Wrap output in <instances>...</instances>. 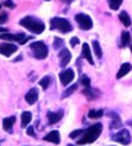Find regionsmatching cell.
Masks as SVG:
<instances>
[{
	"label": "cell",
	"instance_id": "1",
	"mask_svg": "<svg viewBox=\"0 0 132 146\" xmlns=\"http://www.w3.org/2000/svg\"><path fill=\"white\" fill-rule=\"evenodd\" d=\"M101 131H102V125L99 122L91 126V127H88L83 132L82 137L76 141V144L77 145H85V144L94 143L99 138V135L101 134Z\"/></svg>",
	"mask_w": 132,
	"mask_h": 146
},
{
	"label": "cell",
	"instance_id": "2",
	"mask_svg": "<svg viewBox=\"0 0 132 146\" xmlns=\"http://www.w3.org/2000/svg\"><path fill=\"white\" fill-rule=\"evenodd\" d=\"M19 24L35 35H41L44 31V29H45V25H44V23L41 19L31 17V16L24 17L19 21Z\"/></svg>",
	"mask_w": 132,
	"mask_h": 146
},
{
	"label": "cell",
	"instance_id": "3",
	"mask_svg": "<svg viewBox=\"0 0 132 146\" xmlns=\"http://www.w3.org/2000/svg\"><path fill=\"white\" fill-rule=\"evenodd\" d=\"M50 30H58L62 33H68L73 30V26L69 23V20L60 17H55L50 20Z\"/></svg>",
	"mask_w": 132,
	"mask_h": 146
},
{
	"label": "cell",
	"instance_id": "4",
	"mask_svg": "<svg viewBox=\"0 0 132 146\" xmlns=\"http://www.w3.org/2000/svg\"><path fill=\"white\" fill-rule=\"evenodd\" d=\"M30 49L32 50L33 57H36L37 60H44V58H47V56L49 54L48 46L44 44L43 42H33V43H31Z\"/></svg>",
	"mask_w": 132,
	"mask_h": 146
},
{
	"label": "cell",
	"instance_id": "5",
	"mask_svg": "<svg viewBox=\"0 0 132 146\" xmlns=\"http://www.w3.org/2000/svg\"><path fill=\"white\" fill-rule=\"evenodd\" d=\"M112 140L119 143L121 145H129L131 143V134L129 129H120L112 135Z\"/></svg>",
	"mask_w": 132,
	"mask_h": 146
},
{
	"label": "cell",
	"instance_id": "6",
	"mask_svg": "<svg viewBox=\"0 0 132 146\" xmlns=\"http://www.w3.org/2000/svg\"><path fill=\"white\" fill-rule=\"evenodd\" d=\"M75 20L79 24V26L82 29V30H91L93 27V21L91 19L89 16H87L85 13H79L75 16Z\"/></svg>",
	"mask_w": 132,
	"mask_h": 146
},
{
	"label": "cell",
	"instance_id": "7",
	"mask_svg": "<svg viewBox=\"0 0 132 146\" xmlns=\"http://www.w3.org/2000/svg\"><path fill=\"white\" fill-rule=\"evenodd\" d=\"M0 39H5V40H13V42H18L19 44H25V42L27 39H30L26 37V35L24 33H1L0 35Z\"/></svg>",
	"mask_w": 132,
	"mask_h": 146
},
{
	"label": "cell",
	"instance_id": "8",
	"mask_svg": "<svg viewBox=\"0 0 132 146\" xmlns=\"http://www.w3.org/2000/svg\"><path fill=\"white\" fill-rule=\"evenodd\" d=\"M75 77V72L73 69H65L60 72V81L63 86H68Z\"/></svg>",
	"mask_w": 132,
	"mask_h": 146
},
{
	"label": "cell",
	"instance_id": "9",
	"mask_svg": "<svg viewBox=\"0 0 132 146\" xmlns=\"http://www.w3.org/2000/svg\"><path fill=\"white\" fill-rule=\"evenodd\" d=\"M58 57H60V65H61V68H64V67H67L68 63L70 62L71 60V54H70V51L68 49H61L60 51V54H58Z\"/></svg>",
	"mask_w": 132,
	"mask_h": 146
},
{
	"label": "cell",
	"instance_id": "10",
	"mask_svg": "<svg viewBox=\"0 0 132 146\" xmlns=\"http://www.w3.org/2000/svg\"><path fill=\"white\" fill-rule=\"evenodd\" d=\"M18 50L17 45L11 44V43H4V44L0 45V54L4 55V56H11L12 54H14L16 51Z\"/></svg>",
	"mask_w": 132,
	"mask_h": 146
},
{
	"label": "cell",
	"instance_id": "11",
	"mask_svg": "<svg viewBox=\"0 0 132 146\" xmlns=\"http://www.w3.org/2000/svg\"><path fill=\"white\" fill-rule=\"evenodd\" d=\"M44 140L45 141H49V143H53V144H60L61 141V137H60V133L58 131H51L49 132L45 137H44Z\"/></svg>",
	"mask_w": 132,
	"mask_h": 146
},
{
	"label": "cell",
	"instance_id": "12",
	"mask_svg": "<svg viewBox=\"0 0 132 146\" xmlns=\"http://www.w3.org/2000/svg\"><path fill=\"white\" fill-rule=\"evenodd\" d=\"M25 100H26V102H27L29 105H33L35 102L38 100V90L36 89V88H31L30 90L26 93Z\"/></svg>",
	"mask_w": 132,
	"mask_h": 146
},
{
	"label": "cell",
	"instance_id": "13",
	"mask_svg": "<svg viewBox=\"0 0 132 146\" xmlns=\"http://www.w3.org/2000/svg\"><path fill=\"white\" fill-rule=\"evenodd\" d=\"M82 93L87 96L88 100H95L100 96V92L95 88H91V87H86V88L82 90Z\"/></svg>",
	"mask_w": 132,
	"mask_h": 146
},
{
	"label": "cell",
	"instance_id": "14",
	"mask_svg": "<svg viewBox=\"0 0 132 146\" xmlns=\"http://www.w3.org/2000/svg\"><path fill=\"white\" fill-rule=\"evenodd\" d=\"M63 116V111H58V112H48V120L50 125L57 123L62 119Z\"/></svg>",
	"mask_w": 132,
	"mask_h": 146
},
{
	"label": "cell",
	"instance_id": "15",
	"mask_svg": "<svg viewBox=\"0 0 132 146\" xmlns=\"http://www.w3.org/2000/svg\"><path fill=\"white\" fill-rule=\"evenodd\" d=\"M82 55L86 60L88 61L89 64H94V61H93V57H92V51H91V48L87 43H83L82 45Z\"/></svg>",
	"mask_w": 132,
	"mask_h": 146
},
{
	"label": "cell",
	"instance_id": "16",
	"mask_svg": "<svg viewBox=\"0 0 132 146\" xmlns=\"http://www.w3.org/2000/svg\"><path fill=\"white\" fill-rule=\"evenodd\" d=\"M131 69H132V65L130 63H123L119 71H118V74H117V78H121L125 75H127L129 72L131 71Z\"/></svg>",
	"mask_w": 132,
	"mask_h": 146
},
{
	"label": "cell",
	"instance_id": "17",
	"mask_svg": "<svg viewBox=\"0 0 132 146\" xmlns=\"http://www.w3.org/2000/svg\"><path fill=\"white\" fill-rule=\"evenodd\" d=\"M14 122H16V116H10V118H5L3 120V127L6 132H11Z\"/></svg>",
	"mask_w": 132,
	"mask_h": 146
},
{
	"label": "cell",
	"instance_id": "18",
	"mask_svg": "<svg viewBox=\"0 0 132 146\" xmlns=\"http://www.w3.org/2000/svg\"><path fill=\"white\" fill-rule=\"evenodd\" d=\"M131 43V35L127 31H123L121 32V37H120V46L121 48H126Z\"/></svg>",
	"mask_w": 132,
	"mask_h": 146
},
{
	"label": "cell",
	"instance_id": "19",
	"mask_svg": "<svg viewBox=\"0 0 132 146\" xmlns=\"http://www.w3.org/2000/svg\"><path fill=\"white\" fill-rule=\"evenodd\" d=\"M108 115L113 118V121H112V123H111V126H109V127H111V129L119 128V127L121 126V120H120V118H119V115H118V114H115L114 112H111Z\"/></svg>",
	"mask_w": 132,
	"mask_h": 146
},
{
	"label": "cell",
	"instance_id": "20",
	"mask_svg": "<svg viewBox=\"0 0 132 146\" xmlns=\"http://www.w3.org/2000/svg\"><path fill=\"white\" fill-rule=\"evenodd\" d=\"M119 19H120V21L123 23L124 26H126V27L131 26V18H130V16L127 14L126 11H121V12H120V14H119Z\"/></svg>",
	"mask_w": 132,
	"mask_h": 146
},
{
	"label": "cell",
	"instance_id": "21",
	"mask_svg": "<svg viewBox=\"0 0 132 146\" xmlns=\"http://www.w3.org/2000/svg\"><path fill=\"white\" fill-rule=\"evenodd\" d=\"M32 120V114L30 112H24L21 114V127H26Z\"/></svg>",
	"mask_w": 132,
	"mask_h": 146
},
{
	"label": "cell",
	"instance_id": "22",
	"mask_svg": "<svg viewBox=\"0 0 132 146\" xmlns=\"http://www.w3.org/2000/svg\"><path fill=\"white\" fill-rule=\"evenodd\" d=\"M102 115H104V111L102 109H91L88 112V118H91V119H99Z\"/></svg>",
	"mask_w": 132,
	"mask_h": 146
},
{
	"label": "cell",
	"instance_id": "23",
	"mask_svg": "<svg viewBox=\"0 0 132 146\" xmlns=\"http://www.w3.org/2000/svg\"><path fill=\"white\" fill-rule=\"evenodd\" d=\"M93 51H94V54L95 56H97L98 58H101L102 57V50L100 48V44H99V42L98 40H93Z\"/></svg>",
	"mask_w": 132,
	"mask_h": 146
},
{
	"label": "cell",
	"instance_id": "24",
	"mask_svg": "<svg viewBox=\"0 0 132 146\" xmlns=\"http://www.w3.org/2000/svg\"><path fill=\"white\" fill-rule=\"evenodd\" d=\"M50 83H51V77L50 76H44L41 81H39V86L42 87V88L45 90V89H48V87L50 86Z\"/></svg>",
	"mask_w": 132,
	"mask_h": 146
},
{
	"label": "cell",
	"instance_id": "25",
	"mask_svg": "<svg viewBox=\"0 0 132 146\" xmlns=\"http://www.w3.org/2000/svg\"><path fill=\"white\" fill-rule=\"evenodd\" d=\"M76 88H77V84H76V83H75V84H73V86H70L69 88H68L67 90H65V92L63 93L62 98H63V99H64V98H68L69 95H71V94H73V93H74V92L76 90Z\"/></svg>",
	"mask_w": 132,
	"mask_h": 146
},
{
	"label": "cell",
	"instance_id": "26",
	"mask_svg": "<svg viewBox=\"0 0 132 146\" xmlns=\"http://www.w3.org/2000/svg\"><path fill=\"white\" fill-rule=\"evenodd\" d=\"M121 4H123V0H109V7L114 11L118 10Z\"/></svg>",
	"mask_w": 132,
	"mask_h": 146
},
{
	"label": "cell",
	"instance_id": "27",
	"mask_svg": "<svg viewBox=\"0 0 132 146\" xmlns=\"http://www.w3.org/2000/svg\"><path fill=\"white\" fill-rule=\"evenodd\" d=\"M80 82H81V84L83 87H89L91 86V78L87 75H82L81 78H80Z\"/></svg>",
	"mask_w": 132,
	"mask_h": 146
},
{
	"label": "cell",
	"instance_id": "28",
	"mask_svg": "<svg viewBox=\"0 0 132 146\" xmlns=\"http://www.w3.org/2000/svg\"><path fill=\"white\" fill-rule=\"evenodd\" d=\"M63 44H64V42H63V39H61V38H58V37H55V39H54V48H55L56 50H58V49H61V48L63 46Z\"/></svg>",
	"mask_w": 132,
	"mask_h": 146
},
{
	"label": "cell",
	"instance_id": "29",
	"mask_svg": "<svg viewBox=\"0 0 132 146\" xmlns=\"http://www.w3.org/2000/svg\"><path fill=\"white\" fill-rule=\"evenodd\" d=\"M83 132H85L83 129H77V131H74V132H71V133L69 134V137L71 138V139H76V138H77L80 134H83Z\"/></svg>",
	"mask_w": 132,
	"mask_h": 146
},
{
	"label": "cell",
	"instance_id": "30",
	"mask_svg": "<svg viewBox=\"0 0 132 146\" xmlns=\"http://www.w3.org/2000/svg\"><path fill=\"white\" fill-rule=\"evenodd\" d=\"M7 19H9V16H7V13H1V14H0V24L6 23Z\"/></svg>",
	"mask_w": 132,
	"mask_h": 146
},
{
	"label": "cell",
	"instance_id": "31",
	"mask_svg": "<svg viewBox=\"0 0 132 146\" xmlns=\"http://www.w3.org/2000/svg\"><path fill=\"white\" fill-rule=\"evenodd\" d=\"M79 43H80V40H79V38H77V37H73V38L70 39V45H71L73 48L76 46V45L79 44Z\"/></svg>",
	"mask_w": 132,
	"mask_h": 146
},
{
	"label": "cell",
	"instance_id": "32",
	"mask_svg": "<svg viewBox=\"0 0 132 146\" xmlns=\"http://www.w3.org/2000/svg\"><path fill=\"white\" fill-rule=\"evenodd\" d=\"M4 5H5L6 7H10V9H14V6H16L12 0H6V1L4 3Z\"/></svg>",
	"mask_w": 132,
	"mask_h": 146
},
{
	"label": "cell",
	"instance_id": "33",
	"mask_svg": "<svg viewBox=\"0 0 132 146\" xmlns=\"http://www.w3.org/2000/svg\"><path fill=\"white\" fill-rule=\"evenodd\" d=\"M26 133L29 134V135H31V137H36V133H35V128L33 127H27V129H26Z\"/></svg>",
	"mask_w": 132,
	"mask_h": 146
},
{
	"label": "cell",
	"instance_id": "34",
	"mask_svg": "<svg viewBox=\"0 0 132 146\" xmlns=\"http://www.w3.org/2000/svg\"><path fill=\"white\" fill-rule=\"evenodd\" d=\"M1 32H7V29H3V27H0V33Z\"/></svg>",
	"mask_w": 132,
	"mask_h": 146
},
{
	"label": "cell",
	"instance_id": "35",
	"mask_svg": "<svg viewBox=\"0 0 132 146\" xmlns=\"http://www.w3.org/2000/svg\"><path fill=\"white\" fill-rule=\"evenodd\" d=\"M62 1H64V3H67V4H70V3H71V0H62Z\"/></svg>",
	"mask_w": 132,
	"mask_h": 146
},
{
	"label": "cell",
	"instance_id": "36",
	"mask_svg": "<svg viewBox=\"0 0 132 146\" xmlns=\"http://www.w3.org/2000/svg\"><path fill=\"white\" fill-rule=\"evenodd\" d=\"M129 125H131V127H132V121H129Z\"/></svg>",
	"mask_w": 132,
	"mask_h": 146
},
{
	"label": "cell",
	"instance_id": "37",
	"mask_svg": "<svg viewBox=\"0 0 132 146\" xmlns=\"http://www.w3.org/2000/svg\"><path fill=\"white\" fill-rule=\"evenodd\" d=\"M45 1H50V0H45Z\"/></svg>",
	"mask_w": 132,
	"mask_h": 146
},
{
	"label": "cell",
	"instance_id": "38",
	"mask_svg": "<svg viewBox=\"0 0 132 146\" xmlns=\"http://www.w3.org/2000/svg\"><path fill=\"white\" fill-rule=\"evenodd\" d=\"M131 51H132V45H131Z\"/></svg>",
	"mask_w": 132,
	"mask_h": 146
},
{
	"label": "cell",
	"instance_id": "39",
	"mask_svg": "<svg viewBox=\"0 0 132 146\" xmlns=\"http://www.w3.org/2000/svg\"><path fill=\"white\" fill-rule=\"evenodd\" d=\"M0 9H1V5H0Z\"/></svg>",
	"mask_w": 132,
	"mask_h": 146
},
{
	"label": "cell",
	"instance_id": "40",
	"mask_svg": "<svg viewBox=\"0 0 132 146\" xmlns=\"http://www.w3.org/2000/svg\"><path fill=\"white\" fill-rule=\"evenodd\" d=\"M68 146H73V145H68Z\"/></svg>",
	"mask_w": 132,
	"mask_h": 146
}]
</instances>
